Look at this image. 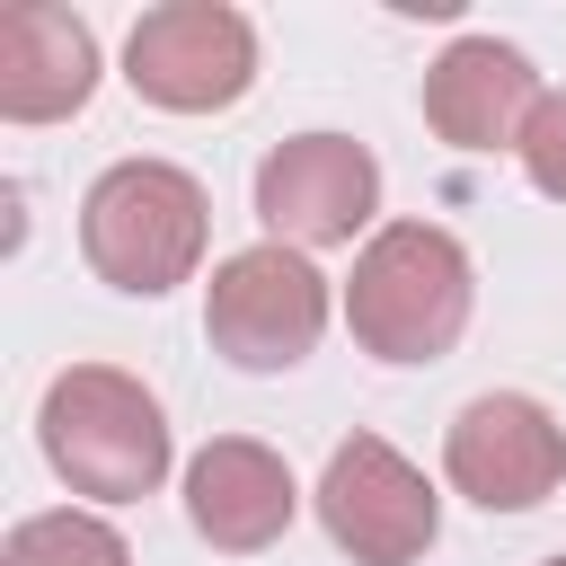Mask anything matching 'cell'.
<instances>
[{"instance_id": "cell-8", "label": "cell", "mask_w": 566, "mask_h": 566, "mask_svg": "<svg viewBox=\"0 0 566 566\" xmlns=\"http://www.w3.org/2000/svg\"><path fill=\"white\" fill-rule=\"evenodd\" d=\"M442 478L478 504V513H531L557 495L566 478V424L522 398V389H486L451 416L442 433Z\"/></svg>"}, {"instance_id": "cell-9", "label": "cell", "mask_w": 566, "mask_h": 566, "mask_svg": "<svg viewBox=\"0 0 566 566\" xmlns=\"http://www.w3.org/2000/svg\"><path fill=\"white\" fill-rule=\"evenodd\" d=\"M539 71L495 44V35H460L433 71H424V124L451 142V150H522L531 115H539Z\"/></svg>"}, {"instance_id": "cell-1", "label": "cell", "mask_w": 566, "mask_h": 566, "mask_svg": "<svg viewBox=\"0 0 566 566\" xmlns=\"http://www.w3.org/2000/svg\"><path fill=\"white\" fill-rule=\"evenodd\" d=\"M469 301H478L469 248L433 221L371 230L345 274V327L371 363H442L469 327Z\"/></svg>"}, {"instance_id": "cell-11", "label": "cell", "mask_w": 566, "mask_h": 566, "mask_svg": "<svg viewBox=\"0 0 566 566\" xmlns=\"http://www.w3.org/2000/svg\"><path fill=\"white\" fill-rule=\"evenodd\" d=\"M97 88V35L88 18L53 0H18L0 18V115L9 124H62Z\"/></svg>"}, {"instance_id": "cell-3", "label": "cell", "mask_w": 566, "mask_h": 566, "mask_svg": "<svg viewBox=\"0 0 566 566\" xmlns=\"http://www.w3.org/2000/svg\"><path fill=\"white\" fill-rule=\"evenodd\" d=\"M203 239H212V203L177 159H115L80 195V256L115 292H142V301L177 292L203 265Z\"/></svg>"}, {"instance_id": "cell-13", "label": "cell", "mask_w": 566, "mask_h": 566, "mask_svg": "<svg viewBox=\"0 0 566 566\" xmlns=\"http://www.w3.org/2000/svg\"><path fill=\"white\" fill-rule=\"evenodd\" d=\"M522 168H531V186H539L548 203H566V88L539 97V115H531V133H522Z\"/></svg>"}, {"instance_id": "cell-5", "label": "cell", "mask_w": 566, "mask_h": 566, "mask_svg": "<svg viewBox=\"0 0 566 566\" xmlns=\"http://www.w3.org/2000/svg\"><path fill=\"white\" fill-rule=\"evenodd\" d=\"M124 80L133 97L168 106V115H212L239 106L256 80V27L230 0H168L142 9V27L124 35Z\"/></svg>"}, {"instance_id": "cell-7", "label": "cell", "mask_w": 566, "mask_h": 566, "mask_svg": "<svg viewBox=\"0 0 566 566\" xmlns=\"http://www.w3.org/2000/svg\"><path fill=\"white\" fill-rule=\"evenodd\" d=\"M380 212V159L345 133H292L256 159V221L283 248H345Z\"/></svg>"}, {"instance_id": "cell-6", "label": "cell", "mask_w": 566, "mask_h": 566, "mask_svg": "<svg viewBox=\"0 0 566 566\" xmlns=\"http://www.w3.org/2000/svg\"><path fill=\"white\" fill-rule=\"evenodd\" d=\"M318 522L354 566H416L442 531V495L424 486V469L398 442L345 433L327 451V478H318Z\"/></svg>"}, {"instance_id": "cell-2", "label": "cell", "mask_w": 566, "mask_h": 566, "mask_svg": "<svg viewBox=\"0 0 566 566\" xmlns=\"http://www.w3.org/2000/svg\"><path fill=\"white\" fill-rule=\"evenodd\" d=\"M35 433H44V460L71 495H97V504H142L159 478H168V416L159 398L115 371V363H71L44 380V407H35Z\"/></svg>"}, {"instance_id": "cell-12", "label": "cell", "mask_w": 566, "mask_h": 566, "mask_svg": "<svg viewBox=\"0 0 566 566\" xmlns=\"http://www.w3.org/2000/svg\"><path fill=\"white\" fill-rule=\"evenodd\" d=\"M0 566H133V548L115 539V522L62 504V513H27L0 548Z\"/></svg>"}, {"instance_id": "cell-14", "label": "cell", "mask_w": 566, "mask_h": 566, "mask_svg": "<svg viewBox=\"0 0 566 566\" xmlns=\"http://www.w3.org/2000/svg\"><path fill=\"white\" fill-rule=\"evenodd\" d=\"M548 566H566V557H548Z\"/></svg>"}, {"instance_id": "cell-4", "label": "cell", "mask_w": 566, "mask_h": 566, "mask_svg": "<svg viewBox=\"0 0 566 566\" xmlns=\"http://www.w3.org/2000/svg\"><path fill=\"white\" fill-rule=\"evenodd\" d=\"M203 336L239 371H292L327 336V274L301 248L256 239V248H239V256L212 265V283H203Z\"/></svg>"}, {"instance_id": "cell-10", "label": "cell", "mask_w": 566, "mask_h": 566, "mask_svg": "<svg viewBox=\"0 0 566 566\" xmlns=\"http://www.w3.org/2000/svg\"><path fill=\"white\" fill-rule=\"evenodd\" d=\"M292 513H301V486H292L283 451H265V442H248V433H212V442L186 460V522H195L212 548L256 557V548H274V539L292 531Z\"/></svg>"}]
</instances>
